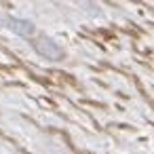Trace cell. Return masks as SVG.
Returning <instances> with one entry per match:
<instances>
[{
  "label": "cell",
  "instance_id": "1",
  "mask_svg": "<svg viewBox=\"0 0 154 154\" xmlns=\"http://www.w3.org/2000/svg\"><path fill=\"white\" fill-rule=\"evenodd\" d=\"M34 47H36V51H38L42 57H47V59H51V61H59V59L63 57V49H61L55 40H51V38H40Z\"/></svg>",
  "mask_w": 154,
  "mask_h": 154
},
{
  "label": "cell",
  "instance_id": "2",
  "mask_svg": "<svg viewBox=\"0 0 154 154\" xmlns=\"http://www.w3.org/2000/svg\"><path fill=\"white\" fill-rule=\"evenodd\" d=\"M7 28H9L11 32L19 34V36H32V34L36 32V28H34L32 21H28V19H17V17H9V19H7Z\"/></svg>",
  "mask_w": 154,
  "mask_h": 154
}]
</instances>
